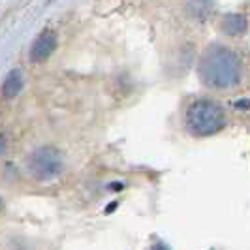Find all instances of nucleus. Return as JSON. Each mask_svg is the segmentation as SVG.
<instances>
[{"label": "nucleus", "instance_id": "f03ea898", "mask_svg": "<svg viewBox=\"0 0 250 250\" xmlns=\"http://www.w3.org/2000/svg\"><path fill=\"white\" fill-rule=\"evenodd\" d=\"M185 126L190 136L196 138H209L224 130L226 111L224 107L214 100L200 98L194 100L185 113Z\"/></svg>", "mask_w": 250, "mask_h": 250}, {"label": "nucleus", "instance_id": "39448f33", "mask_svg": "<svg viewBox=\"0 0 250 250\" xmlns=\"http://www.w3.org/2000/svg\"><path fill=\"white\" fill-rule=\"evenodd\" d=\"M220 26H222V30H224L226 34H229V36H239V34L247 32L249 23H247V17L241 15V13H228V15L222 17Z\"/></svg>", "mask_w": 250, "mask_h": 250}, {"label": "nucleus", "instance_id": "f257e3e1", "mask_svg": "<svg viewBox=\"0 0 250 250\" xmlns=\"http://www.w3.org/2000/svg\"><path fill=\"white\" fill-rule=\"evenodd\" d=\"M200 77L203 85L214 90H229L237 87L243 77L239 57L220 43L207 47L200 61Z\"/></svg>", "mask_w": 250, "mask_h": 250}, {"label": "nucleus", "instance_id": "7ed1b4c3", "mask_svg": "<svg viewBox=\"0 0 250 250\" xmlns=\"http://www.w3.org/2000/svg\"><path fill=\"white\" fill-rule=\"evenodd\" d=\"M64 167L61 152L53 147H40L28 156V171L38 181H53Z\"/></svg>", "mask_w": 250, "mask_h": 250}, {"label": "nucleus", "instance_id": "1a4fd4ad", "mask_svg": "<svg viewBox=\"0 0 250 250\" xmlns=\"http://www.w3.org/2000/svg\"><path fill=\"white\" fill-rule=\"evenodd\" d=\"M2 209H4V203H2V198H0V213H2Z\"/></svg>", "mask_w": 250, "mask_h": 250}, {"label": "nucleus", "instance_id": "6e6552de", "mask_svg": "<svg viewBox=\"0 0 250 250\" xmlns=\"http://www.w3.org/2000/svg\"><path fill=\"white\" fill-rule=\"evenodd\" d=\"M4 150H6V139L0 136V154H2Z\"/></svg>", "mask_w": 250, "mask_h": 250}, {"label": "nucleus", "instance_id": "20e7f679", "mask_svg": "<svg viewBox=\"0 0 250 250\" xmlns=\"http://www.w3.org/2000/svg\"><path fill=\"white\" fill-rule=\"evenodd\" d=\"M57 43H59V38L55 32L45 30L43 34H40L36 38V42L32 43V49H30V61L32 62H42L45 59H49L53 55V51L57 49Z\"/></svg>", "mask_w": 250, "mask_h": 250}, {"label": "nucleus", "instance_id": "0eeeda50", "mask_svg": "<svg viewBox=\"0 0 250 250\" xmlns=\"http://www.w3.org/2000/svg\"><path fill=\"white\" fill-rule=\"evenodd\" d=\"M152 250H169V249H167V247H166L164 243H156V245L152 247Z\"/></svg>", "mask_w": 250, "mask_h": 250}, {"label": "nucleus", "instance_id": "423d86ee", "mask_svg": "<svg viewBox=\"0 0 250 250\" xmlns=\"http://www.w3.org/2000/svg\"><path fill=\"white\" fill-rule=\"evenodd\" d=\"M23 85H25V79H23L21 70H12L10 74L6 75L4 83H2V94H4V98H8V100L15 98L23 90Z\"/></svg>", "mask_w": 250, "mask_h": 250}]
</instances>
